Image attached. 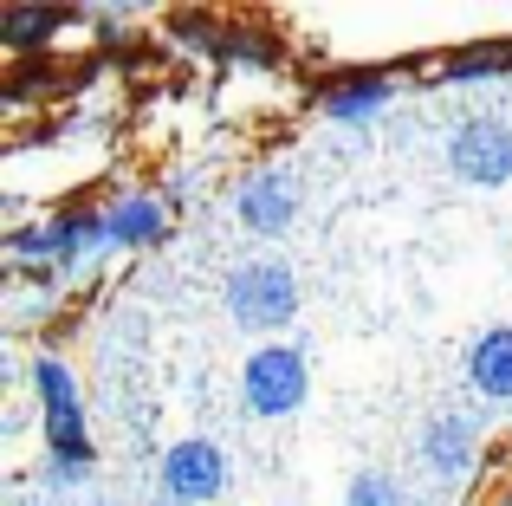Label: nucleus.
<instances>
[{"instance_id":"f257e3e1","label":"nucleus","mask_w":512,"mask_h":506,"mask_svg":"<svg viewBox=\"0 0 512 506\" xmlns=\"http://www.w3.org/2000/svg\"><path fill=\"white\" fill-rule=\"evenodd\" d=\"M26 377H33V396H39V422H46V455L98 468V448H91V429H85V396H78V377L65 370V357L39 351Z\"/></svg>"},{"instance_id":"f03ea898","label":"nucleus","mask_w":512,"mask_h":506,"mask_svg":"<svg viewBox=\"0 0 512 506\" xmlns=\"http://www.w3.org/2000/svg\"><path fill=\"white\" fill-rule=\"evenodd\" d=\"M227 318L253 338H273L299 318V279L286 260H247L227 273Z\"/></svg>"},{"instance_id":"7ed1b4c3","label":"nucleus","mask_w":512,"mask_h":506,"mask_svg":"<svg viewBox=\"0 0 512 506\" xmlns=\"http://www.w3.org/2000/svg\"><path fill=\"white\" fill-rule=\"evenodd\" d=\"M240 396L253 416H292L312 396V357L299 344H253L240 364Z\"/></svg>"},{"instance_id":"20e7f679","label":"nucleus","mask_w":512,"mask_h":506,"mask_svg":"<svg viewBox=\"0 0 512 506\" xmlns=\"http://www.w3.org/2000/svg\"><path fill=\"white\" fill-rule=\"evenodd\" d=\"M104 247V221L98 215H46L33 228H13L7 234V253L26 266V273H72L85 253Z\"/></svg>"},{"instance_id":"39448f33","label":"nucleus","mask_w":512,"mask_h":506,"mask_svg":"<svg viewBox=\"0 0 512 506\" xmlns=\"http://www.w3.org/2000/svg\"><path fill=\"white\" fill-rule=\"evenodd\" d=\"M448 163H454V176L474 182V189H506L512 182V130L474 117V124H461L448 137Z\"/></svg>"},{"instance_id":"423d86ee","label":"nucleus","mask_w":512,"mask_h":506,"mask_svg":"<svg viewBox=\"0 0 512 506\" xmlns=\"http://www.w3.org/2000/svg\"><path fill=\"white\" fill-rule=\"evenodd\" d=\"M227 487V455L214 442H175L163 455V494L182 500V506H201V500H221Z\"/></svg>"},{"instance_id":"0eeeda50","label":"nucleus","mask_w":512,"mask_h":506,"mask_svg":"<svg viewBox=\"0 0 512 506\" xmlns=\"http://www.w3.org/2000/svg\"><path fill=\"white\" fill-rule=\"evenodd\" d=\"M98 221H104V247H156L169 234V208L143 189L111 195V202L98 208Z\"/></svg>"},{"instance_id":"6e6552de","label":"nucleus","mask_w":512,"mask_h":506,"mask_svg":"<svg viewBox=\"0 0 512 506\" xmlns=\"http://www.w3.org/2000/svg\"><path fill=\"white\" fill-rule=\"evenodd\" d=\"M422 461L441 481H467L474 474V422L467 416H435L422 429Z\"/></svg>"},{"instance_id":"1a4fd4ad","label":"nucleus","mask_w":512,"mask_h":506,"mask_svg":"<svg viewBox=\"0 0 512 506\" xmlns=\"http://www.w3.org/2000/svg\"><path fill=\"white\" fill-rule=\"evenodd\" d=\"M292 215H299V189H292L286 176H253L247 189H240V221H247L253 234L292 228Z\"/></svg>"},{"instance_id":"9d476101","label":"nucleus","mask_w":512,"mask_h":506,"mask_svg":"<svg viewBox=\"0 0 512 506\" xmlns=\"http://www.w3.org/2000/svg\"><path fill=\"white\" fill-rule=\"evenodd\" d=\"M467 383L493 403H512V331H480L474 351H467Z\"/></svg>"},{"instance_id":"9b49d317","label":"nucleus","mask_w":512,"mask_h":506,"mask_svg":"<svg viewBox=\"0 0 512 506\" xmlns=\"http://www.w3.org/2000/svg\"><path fill=\"white\" fill-rule=\"evenodd\" d=\"M389 98H396L389 72H363V78H350V85L325 91V117H331V124H363V117H376Z\"/></svg>"},{"instance_id":"f8f14e48","label":"nucleus","mask_w":512,"mask_h":506,"mask_svg":"<svg viewBox=\"0 0 512 506\" xmlns=\"http://www.w3.org/2000/svg\"><path fill=\"white\" fill-rule=\"evenodd\" d=\"M65 13L59 7H0V46L7 52H46L59 39Z\"/></svg>"},{"instance_id":"ddd939ff","label":"nucleus","mask_w":512,"mask_h":506,"mask_svg":"<svg viewBox=\"0 0 512 506\" xmlns=\"http://www.w3.org/2000/svg\"><path fill=\"white\" fill-rule=\"evenodd\" d=\"M512 65V46H474V52H454L441 72L454 78V85H467V78H493V72H506Z\"/></svg>"},{"instance_id":"4468645a","label":"nucleus","mask_w":512,"mask_h":506,"mask_svg":"<svg viewBox=\"0 0 512 506\" xmlns=\"http://www.w3.org/2000/svg\"><path fill=\"white\" fill-rule=\"evenodd\" d=\"M344 506H409V500H402L396 474H383V468H363L357 481H350V494H344Z\"/></svg>"},{"instance_id":"2eb2a0df","label":"nucleus","mask_w":512,"mask_h":506,"mask_svg":"<svg viewBox=\"0 0 512 506\" xmlns=\"http://www.w3.org/2000/svg\"><path fill=\"white\" fill-rule=\"evenodd\" d=\"M221 52H227V59H247V65H273V46H266V39H253V33H227Z\"/></svg>"},{"instance_id":"dca6fc26","label":"nucleus","mask_w":512,"mask_h":506,"mask_svg":"<svg viewBox=\"0 0 512 506\" xmlns=\"http://www.w3.org/2000/svg\"><path fill=\"white\" fill-rule=\"evenodd\" d=\"M39 481L46 487H78V481H91V468H78V461H39Z\"/></svg>"},{"instance_id":"f3484780","label":"nucleus","mask_w":512,"mask_h":506,"mask_svg":"<svg viewBox=\"0 0 512 506\" xmlns=\"http://www.w3.org/2000/svg\"><path fill=\"white\" fill-rule=\"evenodd\" d=\"M150 506H182V500H169V494H163V500H150Z\"/></svg>"}]
</instances>
